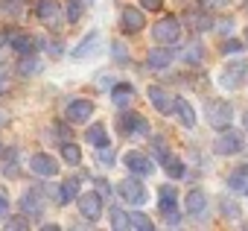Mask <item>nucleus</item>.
Returning a JSON list of instances; mask_svg holds the SVG:
<instances>
[{
  "mask_svg": "<svg viewBox=\"0 0 248 231\" xmlns=\"http://www.w3.org/2000/svg\"><path fill=\"white\" fill-rule=\"evenodd\" d=\"M204 117H207V123L213 126V129H228L231 126V120H233V105L228 102V99H207V105H204Z\"/></svg>",
  "mask_w": 248,
  "mask_h": 231,
  "instance_id": "obj_1",
  "label": "nucleus"
},
{
  "mask_svg": "<svg viewBox=\"0 0 248 231\" xmlns=\"http://www.w3.org/2000/svg\"><path fill=\"white\" fill-rule=\"evenodd\" d=\"M117 193H120V199L126 202V205H135V208H140V205L149 202V190L143 187V182H140L138 176L123 179V182L117 184Z\"/></svg>",
  "mask_w": 248,
  "mask_h": 231,
  "instance_id": "obj_2",
  "label": "nucleus"
},
{
  "mask_svg": "<svg viewBox=\"0 0 248 231\" xmlns=\"http://www.w3.org/2000/svg\"><path fill=\"white\" fill-rule=\"evenodd\" d=\"M152 38L158 41V44H175L178 38H181V21L175 18V15H164L161 21H155V27H152Z\"/></svg>",
  "mask_w": 248,
  "mask_h": 231,
  "instance_id": "obj_3",
  "label": "nucleus"
},
{
  "mask_svg": "<svg viewBox=\"0 0 248 231\" xmlns=\"http://www.w3.org/2000/svg\"><path fill=\"white\" fill-rule=\"evenodd\" d=\"M117 126H120V132L126 135V138H143V135H149V123H146V117L140 111H123L120 117H117Z\"/></svg>",
  "mask_w": 248,
  "mask_h": 231,
  "instance_id": "obj_4",
  "label": "nucleus"
},
{
  "mask_svg": "<svg viewBox=\"0 0 248 231\" xmlns=\"http://www.w3.org/2000/svg\"><path fill=\"white\" fill-rule=\"evenodd\" d=\"M245 76H248V65L245 62H228L222 67V73H219V85L225 91H236V88H242Z\"/></svg>",
  "mask_w": 248,
  "mask_h": 231,
  "instance_id": "obj_5",
  "label": "nucleus"
},
{
  "mask_svg": "<svg viewBox=\"0 0 248 231\" xmlns=\"http://www.w3.org/2000/svg\"><path fill=\"white\" fill-rule=\"evenodd\" d=\"M76 202H79V214H82L88 222H99V219H102V196H99L96 190L79 193Z\"/></svg>",
  "mask_w": 248,
  "mask_h": 231,
  "instance_id": "obj_6",
  "label": "nucleus"
},
{
  "mask_svg": "<svg viewBox=\"0 0 248 231\" xmlns=\"http://www.w3.org/2000/svg\"><path fill=\"white\" fill-rule=\"evenodd\" d=\"M64 117H67V123H73V126L88 123V120L93 117V102L85 99V97H73V99L67 102V108H64Z\"/></svg>",
  "mask_w": 248,
  "mask_h": 231,
  "instance_id": "obj_7",
  "label": "nucleus"
},
{
  "mask_svg": "<svg viewBox=\"0 0 248 231\" xmlns=\"http://www.w3.org/2000/svg\"><path fill=\"white\" fill-rule=\"evenodd\" d=\"M35 15L47 30H59L62 27V3L59 0H38L35 3Z\"/></svg>",
  "mask_w": 248,
  "mask_h": 231,
  "instance_id": "obj_8",
  "label": "nucleus"
},
{
  "mask_svg": "<svg viewBox=\"0 0 248 231\" xmlns=\"http://www.w3.org/2000/svg\"><path fill=\"white\" fill-rule=\"evenodd\" d=\"M120 27L126 35H138L140 30H146V15L140 6H123L120 12Z\"/></svg>",
  "mask_w": 248,
  "mask_h": 231,
  "instance_id": "obj_9",
  "label": "nucleus"
},
{
  "mask_svg": "<svg viewBox=\"0 0 248 231\" xmlns=\"http://www.w3.org/2000/svg\"><path fill=\"white\" fill-rule=\"evenodd\" d=\"M146 97H149V102L155 105V111L158 114H175V94L172 91H167V88H161V85H152L149 91H146Z\"/></svg>",
  "mask_w": 248,
  "mask_h": 231,
  "instance_id": "obj_10",
  "label": "nucleus"
},
{
  "mask_svg": "<svg viewBox=\"0 0 248 231\" xmlns=\"http://www.w3.org/2000/svg\"><path fill=\"white\" fill-rule=\"evenodd\" d=\"M242 147H245V141H242V135L233 132V129H222V135H219L216 144H213L216 155H239Z\"/></svg>",
  "mask_w": 248,
  "mask_h": 231,
  "instance_id": "obj_11",
  "label": "nucleus"
},
{
  "mask_svg": "<svg viewBox=\"0 0 248 231\" xmlns=\"http://www.w3.org/2000/svg\"><path fill=\"white\" fill-rule=\"evenodd\" d=\"M123 164L132 170V176H152V173H155L152 158H149L146 152H140V149H129L126 155H123Z\"/></svg>",
  "mask_w": 248,
  "mask_h": 231,
  "instance_id": "obj_12",
  "label": "nucleus"
},
{
  "mask_svg": "<svg viewBox=\"0 0 248 231\" xmlns=\"http://www.w3.org/2000/svg\"><path fill=\"white\" fill-rule=\"evenodd\" d=\"M6 41H9L12 53H18V56H30V53L38 50V38L30 35V33H24V30H12V33H6Z\"/></svg>",
  "mask_w": 248,
  "mask_h": 231,
  "instance_id": "obj_13",
  "label": "nucleus"
},
{
  "mask_svg": "<svg viewBox=\"0 0 248 231\" xmlns=\"http://www.w3.org/2000/svg\"><path fill=\"white\" fill-rule=\"evenodd\" d=\"M30 170L41 179H53V176H59V161L47 152H35L32 161H30Z\"/></svg>",
  "mask_w": 248,
  "mask_h": 231,
  "instance_id": "obj_14",
  "label": "nucleus"
},
{
  "mask_svg": "<svg viewBox=\"0 0 248 231\" xmlns=\"http://www.w3.org/2000/svg\"><path fill=\"white\" fill-rule=\"evenodd\" d=\"M158 208H161V214L170 219V216H178V190L172 187V184H164L161 190H158Z\"/></svg>",
  "mask_w": 248,
  "mask_h": 231,
  "instance_id": "obj_15",
  "label": "nucleus"
},
{
  "mask_svg": "<svg viewBox=\"0 0 248 231\" xmlns=\"http://www.w3.org/2000/svg\"><path fill=\"white\" fill-rule=\"evenodd\" d=\"M184 205H187V214H190L193 219H202V216L207 214V193L196 187V190H190V193H187Z\"/></svg>",
  "mask_w": 248,
  "mask_h": 231,
  "instance_id": "obj_16",
  "label": "nucleus"
},
{
  "mask_svg": "<svg viewBox=\"0 0 248 231\" xmlns=\"http://www.w3.org/2000/svg\"><path fill=\"white\" fill-rule=\"evenodd\" d=\"M76 196H79V179H76V176H73V179H64V182L53 190V199H56L59 205H70Z\"/></svg>",
  "mask_w": 248,
  "mask_h": 231,
  "instance_id": "obj_17",
  "label": "nucleus"
},
{
  "mask_svg": "<svg viewBox=\"0 0 248 231\" xmlns=\"http://www.w3.org/2000/svg\"><path fill=\"white\" fill-rule=\"evenodd\" d=\"M21 211H24L27 216H41V211H44V196H41L38 190H27V193L21 196Z\"/></svg>",
  "mask_w": 248,
  "mask_h": 231,
  "instance_id": "obj_18",
  "label": "nucleus"
},
{
  "mask_svg": "<svg viewBox=\"0 0 248 231\" xmlns=\"http://www.w3.org/2000/svg\"><path fill=\"white\" fill-rule=\"evenodd\" d=\"M146 65H149L152 70L170 67V65H172V50H167V44H164V47H152L149 56H146Z\"/></svg>",
  "mask_w": 248,
  "mask_h": 231,
  "instance_id": "obj_19",
  "label": "nucleus"
},
{
  "mask_svg": "<svg viewBox=\"0 0 248 231\" xmlns=\"http://www.w3.org/2000/svg\"><path fill=\"white\" fill-rule=\"evenodd\" d=\"M175 114H178V123H181L184 129H193V126H196V111H193V105H190L184 97L175 99Z\"/></svg>",
  "mask_w": 248,
  "mask_h": 231,
  "instance_id": "obj_20",
  "label": "nucleus"
},
{
  "mask_svg": "<svg viewBox=\"0 0 248 231\" xmlns=\"http://www.w3.org/2000/svg\"><path fill=\"white\" fill-rule=\"evenodd\" d=\"M228 187H231L233 193H245V196H248V164L236 167V170L228 176Z\"/></svg>",
  "mask_w": 248,
  "mask_h": 231,
  "instance_id": "obj_21",
  "label": "nucleus"
},
{
  "mask_svg": "<svg viewBox=\"0 0 248 231\" xmlns=\"http://www.w3.org/2000/svg\"><path fill=\"white\" fill-rule=\"evenodd\" d=\"M85 141H88L91 147H96V149L105 147V144H111V141H108V129H105L102 123H91V126L85 129Z\"/></svg>",
  "mask_w": 248,
  "mask_h": 231,
  "instance_id": "obj_22",
  "label": "nucleus"
},
{
  "mask_svg": "<svg viewBox=\"0 0 248 231\" xmlns=\"http://www.w3.org/2000/svg\"><path fill=\"white\" fill-rule=\"evenodd\" d=\"M99 44H102V38H99V33H91L76 50H73V59H88V56H93L96 50H99Z\"/></svg>",
  "mask_w": 248,
  "mask_h": 231,
  "instance_id": "obj_23",
  "label": "nucleus"
},
{
  "mask_svg": "<svg viewBox=\"0 0 248 231\" xmlns=\"http://www.w3.org/2000/svg\"><path fill=\"white\" fill-rule=\"evenodd\" d=\"M111 99H114V105H129L135 99V88L129 82H117L111 88Z\"/></svg>",
  "mask_w": 248,
  "mask_h": 231,
  "instance_id": "obj_24",
  "label": "nucleus"
},
{
  "mask_svg": "<svg viewBox=\"0 0 248 231\" xmlns=\"http://www.w3.org/2000/svg\"><path fill=\"white\" fill-rule=\"evenodd\" d=\"M38 70H41V62H38V56H35V53H30V56H21V59H18V76L30 79V76H35Z\"/></svg>",
  "mask_w": 248,
  "mask_h": 231,
  "instance_id": "obj_25",
  "label": "nucleus"
},
{
  "mask_svg": "<svg viewBox=\"0 0 248 231\" xmlns=\"http://www.w3.org/2000/svg\"><path fill=\"white\" fill-rule=\"evenodd\" d=\"M187 21H190V24H193V30H199V33H204V30H210V27H213V18L207 15V9H204V12L190 9V12H187Z\"/></svg>",
  "mask_w": 248,
  "mask_h": 231,
  "instance_id": "obj_26",
  "label": "nucleus"
},
{
  "mask_svg": "<svg viewBox=\"0 0 248 231\" xmlns=\"http://www.w3.org/2000/svg\"><path fill=\"white\" fill-rule=\"evenodd\" d=\"M161 167L167 170V176H170V179H184V161H178L172 152L161 161Z\"/></svg>",
  "mask_w": 248,
  "mask_h": 231,
  "instance_id": "obj_27",
  "label": "nucleus"
},
{
  "mask_svg": "<svg viewBox=\"0 0 248 231\" xmlns=\"http://www.w3.org/2000/svg\"><path fill=\"white\" fill-rule=\"evenodd\" d=\"M59 149H62V158H64V161H67L70 167H76V164L82 161V149H79L76 144H70V141H64V144H62Z\"/></svg>",
  "mask_w": 248,
  "mask_h": 231,
  "instance_id": "obj_28",
  "label": "nucleus"
},
{
  "mask_svg": "<svg viewBox=\"0 0 248 231\" xmlns=\"http://www.w3.org/2000/svg\"><path fill=\"white\" fill-rule=\"evenodd\" d=\"M0 170H3L6 176H15L18 173V149H9L3 155V161H0Z\"/></svg>",
  "mask_w": 248,
  "mask_h": 231,
  "instance_id": "obj_29",
  "label": "nucleus"
},
{
  "mask_svg": "<svg viewBox=\"0 0 248 231\" xmlns=\"http://www.w3.org/2000/svg\"><path fill=\"white\" fill-rule=\"evenodd\" d=\"M111 225H114L117 231H126V228H132V219H129V214H126V211L114 208V211H111Z\"/></svg>",
  "mask_w": 248,
  "mask_h": 231,
  "instance_id": "obj_30",
  "label": "nucleus"
},
{
  "mask_svg": "<svg viewBox=\"0 0 248 231\" xmlns=\"http://www.w3.org/2000/svg\"><path fill=\"white\" fill-rule=\"evenodd\" d=\"M204 59V47L199 44V41H193V44H187V53H184V62H190V65H199Z\"/></svg>",
  "mask_w": 248,
  "mask_h": 231,
  "instance_id": "obj_31",
  "label": "nucleus"
},
{
  "mask_svg": "<svg viewBox=\"0 0 248 231\" xmlns=\"http://www.w3.org/2000/svg\"><path fill=\"white\" fill-rule=\"evenodd\" d=\"M152 149H155V158H158V164L170 155V144H167V138L164 135H155L152 138Z\"/></svg>",
  "mask_w": 248,
  "mask_h": 231,
  "instance_id": "obj_32",
  "label": "nucleus"
},
{
  "mask_svg": "<svg viewBox=\"0 0 248 231\" xmlns=\"http://www.w3.org/2000/svg\"><path fill=\"white\" fill-rule=\"evenodd\" d=\"M129 219H132V228H140V231H152V228H155V222H152L146 214H140V211L129 214Z\"/></svg>",
  "mask_w": 248,
  "mask_h": 231,
  "instance_id": "obj_33",
  "label": "nucleus"
},
{
  "mask_svg": "<svg viewBox=\"0 0 248 231\" xmlns=\"http://www.w3.org/2000/svg\"><path fill=\"white\" fill-rule=\"evenodd\" d=\"M64 9H67V21L76 24L82 18V0H64Z\"/></svg>",
  "mask_w": 248,
  "mask_h": 231,
  "instance_id": "obj_34",
  "label": "nucleus"
},
{
  "mask_svg": "<svg viewBox=\"0 0 248 231\" xmlns=\"http://www.w3.org/2000/svg\"><path fill=\"white\" fill-rule=\"evenodd\" d=\"M222 214H228L231 219H236V216H242V211H239V205L231 199V196H222Z\"/></svg>",
  "mask_w": 248,
  "mask_h": 231,
  "instance_id": "obj_35",
  "label": "nucleus"
},
{
  "mask_svg": "<svg viewBox=\"0 0 248 231\" xmlns=\"http://www.w3.org/2000/svg\"><path fill=\"white\" fill-rule=\"evenodd\" d=\"M96 155H99V164H102V167H111V164H114V147H111V144L99 147Z\"/></svg>",
  "mask_w": 248,
  "mask_h": 231,
  "instance_id": "obj_36",
  "label": "nucleus"
},
{
  "mask_svg": "<svg viewBox=\"0 0 248 231\" xmlns=\"http://www.w3.org/2000/svg\"><path fill=\"white\" fill-rule=\"evenodd\" d=\"M242 50V41H233V38H228V41H222V53H228V56H233V53H239Z\"/></svg>",
  "mask_w": 248,
  "mask_h": 231,
  "instance_id": "obj_37",
  "label": "nucleus"
},
{
  "mask_svg": "<svg viewBox=\"0 0 248 231\" xmlns=\"http://www.w3.org/2000/svg\"><path fill=\"white\" fill-rule=\"evenodd\" d=\"M138 6L149 9V12H158V9H164V0H138Z\"/></svg>",
  "mask_w": 248,
  "mask_h": 231,
  "instance_id": "obj_38",
  "label": "nucleus"
},
{
  "mask_svg": "<svg viewBox=\"0 0 248 231\" xmlns=\"http://www.w3.org/2000/svg\"><path fill=\"white\" fill-rule=\"evenodd\" d=\"M111 50H114V59L117 62H126V44H123V41H114Z\"/></svg>",
  "mask_w": 248,
  "mask_h": 231,
  "instance_id": "obj_39",
  "label": "nucleus"
},
{
  "mask_svg": "<svg viewBox=\"0 0 248 231\" xmlns=\"http://www.w3.org/2000/svg\"><path fill=\"white\" fill-rule=\"evenodd\" d=\"M228 3H231V0H202L204 9H225Z\"/></svg>",
  "mask_w": 248,
  "mask_h": 231,
  "instance_id": "obj_40",
  "label": "nucleus"
},
{
  "mask_svg": "<svg viewBox=\"0 0 248 231\" xmlns=\"http://www.w3.org/2000/svg\"><path fill=\"white\" fill-rule=\"evenodd\" d=\"M9 214V199H6V193L3 190H0V219H3Z\"/></svg>",
  "mask_w": 248,
  "mask_h": 231,
  "instance_id": "obj_41",
  "label": "nucleus"
},
{
  "mask_svg": "<svg viewBox=\"0 0 248 231\" xmlns=\"http://www.w3.org/2000/svg\"><path fill=\"white\" fill-rule=\"evenodd\" d=\"M6 228H30V222H27V219H9Z\"/></svg>",
  "mask_w": 248,
  "mask_h": 231,
  "instance_id": "obj_42",
  "label": "nucleus"
},
{
  "mask_svg": "<svg viewBox=\"0 0 248 231\" xmlns=\"http://www.w3.org/2000/svg\"><path fill=\"white\" fill-rule=\"evenodd\" d=\"M53 132H56L59 138H62V135H64V138L70 135V129H67V126H62V123H56V126H53Z\"/></svg>",
  "mask_w": 248,
  "mask_h": 231,
  "instance_id": "obj_43",
  "label": "nucleus"
},
{
  "mask_svg": "<svg viewBox=\"0 0 248 231\" xmlns=\"http://www.w3.org/2000/svg\"><path fill=\"white\" fill-rule=\"evenodd\" d=\"M242 126L248 129V108H245V114H242Z\"/></svg>",
  "mask_w": 248,
  "mask_h": 231,
  "instance_id": "obj_44",
  "label": "nucleus"
},
{
  "mask_svg": "<svg viewBox=\"0 0 248 231\" xmlns=\"http://www.w3.org/2000/svg\"><path fill=\"white\" fill-rule=\"evenodd\" d=\"M6 120H9V117H6V114H3V111H0V126H3Z\"/></svg>",
  "mask_w": 248,
  "mask_h": 231,
  "instance_id": "obj_45",
  "label": "nucleus"
},
{
  "mask_svg": "<svg viewBox=\"0 0 248 231\" xmlns=\"http://www.w3.org/2000/svg\"><path fill=\"white\" fill-rule=\"evenodd\" d=\"M3 91H6V82H3V79H0V94H3Z\"/></svg>",
  "mask_w": 248,
  "mask_h": 231,
  "instance_id": "obj_46",
  "label": "nucleus"
},
{
  "mask_svg": "<svg viewBox=\"0 0 248 231\" xmlns=\"http://www.w3.org/2000/svg\"><path fill=\"white\" fill-rule=\"evenodd\" d=\"M0 152H3V144H0Z\"/></svg>",
  "mask_w": 248,
  "mask_h": 231,
  "instance_id": "obj_47",
  "label": "nucleus"
},
{
  "mask_svg": "<svg viewBox=\"0 0 248 231\" xmlns=\"http://www.w3.org/2000/svg\"><path fill=\"white\" fill-rule=\"evenodd\" d=\"M245 38H248V30H245Z\"/></svg>",
  "mask_w": 248,
  "mask_h": 231,
  "instance_id": "obj_48",
  "label": "nucleus"
}]
</instances>
